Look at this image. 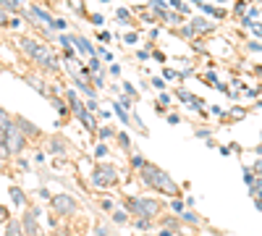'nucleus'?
Masks as SVG:
<instances>
[{"instance_id":"43","label":"nucleus","mask_w":262,"mask_h":236,"mask_svg":"<svg viewBox=\"0 0 262 236\" xmlns=\"http://www.w3.org/2000/svg\"><path fill=\"white\" fill-rule=\"evenodd\" d=\"M8 27H11V29H18V27H21V21H18V18H11Z\"/></svg>"},{"instance_id":"12","label":"nucleus","mask_w":262,"mask_h":236,"mask_svg":"<svg viewBox=\"0 0 262 236\" xmlns=\"http://www.w3.org/2000/svg\"><path fill=\"white\" fill-rule=\"evenodd\" d=\"M47 150L55 152V155H66V142H58L55 137H50L47 139Z\"/></svg>"},{"instance_id":"4","label":"nucleus","mask_w":262,"mask_h":236,"mask_svg":"<svg viewBox=\"0 0 262 236\" xmlns=\"http://www.w3.org/2000/svg\"><path fill=\"white\" fill-rule=\"evenodd\" d=\"M24 147H27V134L18 129L14 118H11V124L5 126V150H8V155H21Z\"/></svg>"},{"instance_id":"44","label":"nucleus","mask_w":262,"mask_h":236,"mask_svg":"<svg viewBox=\"0 0 262 236\" xmlns=\"http://www.w3.org/2000/svg\"><path fill=\"white\" fill-rule=\"evenodd\" d=\"M152 55H155V61H160V63H165V55L160 53V50H155V53H152Z\"/></svg>"},{"instance_id":"26","label":"nucleus","mask_w":262,"mask_h":236,"mask_svg":"<svg viewBox=\"0 0 262 236\" xmlns=\"http://www.w3.org/2000/svg\"><path fill=\"white\" fill-rule=\"evenodd\" d=\"M84 18H89V21H92V24H97V27H100V24H102V21H105V18H102L100 14H87Z\"/></svg>"},{"instance_id":"2","label":"nucleus","mask_w":262,"mask_h":236,"mask_svg":"<svg viewBox=\"0 0 262 236\" xmlns=\"http://www.w3.org/2000/svg\"><path fill=\"white\" fill-rule=\"evenodd\" d=\"M139 176H142V184H147L150 189H157V192L170 194V197H176V194H178L176 181H173V178H170L168 173H165L163 168H157V165L144 163L142 168H139Z\"/></svg>"},{"instance_id":"5","label":"nucleus","mask_w":262,"mask_h":236,"mask_svg":"<svg viewBox=\"0 0 262 236\" xmlns=\"http://www.w3.org/2000/svg\"><path fill=\"white\" fill-rule=\"evenodd\" d=\"M92 184H94V187H100V189L116 187V184H118V171L113 168V165H97L94 173H92Z\"/></svg>"},{"instance_id":"15","label":"nucleus","mask_w":262,"mask_h":236,"mask_svg":"<svg viewBox=\"0 0 262 236\" xmlns=\"http://www.w3.org/2000/svg\"><path fill=\"white\" fill-rule=\"evenodd\" d=\"M113 110H116V116H118L121 121H123V124H129V121H131V116L126 113V108L121 105V103H113Z\"/></svg>"},{"instance_id":"24","label":"nucleus","mask_w":262,"mask_h":236,"mask_svg":"<svg viewBox=\"0 0 262 236\" xmlns=\"http://www.w3.org/2000/svg\"><path fill=\"white\" fill-rule=\"evenodd\" d=\"M150 220H152V218H137V220H134V226H137V228H142V231H144V228H150V226H152Z\"/></svg>"},{"instance_id":"47","label":"nucleus","mask_w":262,"mask_h":236,"mask_svg":"<svg viewBox=\"0 0 262 236\" xmlns=\"http://www.w3.org/2000/svg\"><path fill=\"white\" fill-rule=\"evenodd\" d=\"M160 236H173V231H170V228H163V231H160Z\"/></svg>"},{"instance_id":"21","label":"nucleus","mask_w":262,"mask_h":236,"mask_svg":"<svg viewBox=\"0 0 262 236\" xmlns=\"http://www.w3.org/2000/svg\"><path fill=\"white\" fill-rule=\"evenodd\" d=\"M129 16H131V11H129V8H118V11H116V18H118L121 24L129 21Z\"/></svg>"},{"instance_id":"31","label":"nucleus","mask_w":262,"mask_h":236,"mask_svg":"<svg viewBox=\"0 0 262 236\" xmlns=\"http://www.w3.org/2000/svg\"><path fill=\"white\" fill-rule=\"evenodd\" d=\"M131 165H134V168H142V165H144V157H142V155H134Z\"/></svg>"},{"instance_id":"41","label":"nucleus","mask_w":262,"mask_h":236,"mask_svg":"<svg viewBox=\"0 0 262 236\" xmlns=\"http://www.w3.org/2000/svg\"><path fill=\"white\" fill-rule=\"evenodd\" d=\"M168 103H170L168 92H163V94H160V103H157V105H163V108H165V105H168Z\"/></svg>"},{"instance_id":"18","label":"nucleus","mask_w":262,"mask_h":236,"mask_svg":"<svg viewBox=\"0 0 262 236\" xmlns=\"http://www.w3.org/2000/svg\"><path fill=\"white\" fill-rule=\"evenodd\" d=\"M87 68L92 74H100V55H92V58H89V63H87Z\"/></svg>"},{"instance_id":"40","label":"nucleus","mask_w":262,"mask_h":236,"mask_svg":"<svg viewBox=\"0 0 262 236\" xmlns=\"http://www.w3.org/2000/svg\"><path fill=\"white\" fill-rule=\"evenodd\" d=\"M170 205H173V210H176V213H181V210H184V202H181V200H173Z\"/></svg>"},{"instance_id":"49","label":"nucleus","mask_w":262,"mask_h":236,"mask_svg":"<svg viewBox=\"0 0 262 236\" xmlns=\"http://www.w3.org/2000/svg\"><path fill=\"white\" fill-rule=\"evenodd\" d=\"M257 171H260V173H262V163H257Z\"/></svg>"},{"instance_id":"17","label":"nucleus","mask_w":262,"mask_h":236,"mask_svg":"<svg viewBox=\"0 0 262 236\" xmlns=\"http://www.w3.org/2000/svg\"><path fill=\"white\" fill-rule=\"evenodd\" d=\"M89 84L94 89H102L105 87V79H102V74H89Z\"/></svg>"},{"instance_id":"22","label":"nucleus","mask_w":262,"mask_h":236,"mask_svg":"<svg viewBox=\"0 0 262 236\" xmlns=\"http://www.w3.org/2000/svg\"><path fill=\"white\" fill-rule=\"evenodd\" d=\"M8 21H11V14L0 5V27H8Z\"/></svg>"},{"instance_id":"30","label":"nucleus","mask_w":262,"mask_h":236,"mask_svg":"<svg viewBox=\"0 0 262 236\" xmlns=\"http://www.w3.org/2000/svg\"><path fill=\"white\" fill-rule=\"evenodd\" d=\"M113 220H116V223H126V213H121V210H116V213H113Z\"/></svg>"},{"instance_id":"27","label":"nucleus","mask_w":262,"mask_h":236,"mask_svg":"<svg viewBox=\"0 0 262 236\" xmlns=\"http://www.w3.org/2000/svg\"><path fill=\"white\" fill-rule=\"evenodd\" d=\"M97 55H100V58H105V61H113V53H110V50H105V47H100Z\"/></svg>"},{"instance_id":"11","label":"nucleus","mask_w":262,"mask_h":236,"mask_svg":"<svg viewBox=\"0 0 262 236\" xmlns=\"http://www.w3.org/2000/svg\"><path fill=\"white\" fill-rule=\"evenodd\" d=\"M189 29H191V37H194V34H204V31H210V29H213V24L204 21V18H191Z\"/></svg>"},{"instance_id":"33","label":"nucleus","mask_w":262,"mask_h":236,"mask_svg":"<svg viewBox=\"0 0 262 236\" xmlns=\"http://www.w3.org/2000/svg\"><path fill=\"white\" fill-rule=\"evenodd\" d=\"M100 207L105 210V213H110V210H113V200H102V202H100Z\"/></svg>"},{"instance_id":"35","label":"nucleus","mask_w":262,"mask_h":236,"mask_svg":"<svg viewBox=\"0 0 262 236\" xmlns=\"http://www.w3.org/2000/svg\"><path fill=\"white\" fill-rule=\"evenodd\" d=\"M94 155H97V157H105V155H108V147H105V144H100V147L94 150Z\"/></svg>"},{"instance_id":"16","label":"nucleus","mask_w":262,"mask_h":236,"mask_svg":"<svg viewBox=\"0 0 262 236\" xmlns=\"http://www.w3.org/2000/svg\"><path fill=\"white\" fill-rule=\"evenodd\" d=\"M8 155V150H5V126H0V160H5Z\"/></svg>"},{"instance_id":"37","label":"nucleus","mask_w":262,"mask_h":236,"mask_svg":"<svg viewBox=\"0 0 262 236\" xmlns=\"http://www.w3.org/2000/svg\"><path fill=\"white\" fill-rule=\"evenodd\" d=\"M97 37H100V40H102V42H110V40H113V34H110V31H100V34H97Z\"/></svg>"},{"instance_id":"19","label":"nucleus","mask_w":262,"mask_h":236,"mask_svg":"<svg viewBox=\"0 0 262 236\" xmlns=\"http://www.w3.org/2000/svg\"><path fill=\"white\" fill-rule=\"evenodd\" d=\"M71 3V8L74 11H79V16H87V11H84V0H68Z\"/></svg>"},{"instance_id":"48","label":"nucleus","mask_w":262,"mask_h":236,"mask_svg":"<svg viewBox=\"0 0 262 236\" xmlns=\"http://www.w3.org/2000/svg\"><path fill=\"white\" fill-rule=\"evenodd\" d=\"M0 218H8V210L5 207H0Z\"/></svg>"},{"instance_id":"1","label":"nucleus","mask_w":262,"mask_h":236,"mask_svg":"<svg viewBox=\"0 0 262 236\" xmlns=\"http://www.w3.org/2000/svg\"><path fill=\"white\" fill-rule=\"evenodd\" d=\"M16 45H18V50H21V55H27L29 61H34L42 71H58V55H55L47 45L31 40V37H18Z\"/></svg>"},{"instance_id":"34","label":"nucleus","mask_w":262,"mask_h":236,"mask_svg":"<svg viewBox=\"0 0 262 236\" xmlns=\"http://www.w3.org/2000/svg\"><path fill=\"white\" fill-rule=\"evenodd\" d=\"M152 87L163 89V87H165V79H160V76H155V79H152Z\"/></svg>"},{"instance_id":"36","label":"nucleus","mask_w":262,"mask_h":236,"mask_svg":"<svg viewBox=\"0 0 262 236\" xmlns=\"http://www.w3.org/2000/svg\"><path fill=\"white\" fill-rule=\"evenodd\" d=\"M113 134H116V131H113V129H108V126H105V129H100V137H102V139L113 137Z\"/></svg>"},{"instance_id":"3","label":"nucleus","mask_w":262,"mask_h":236,"mask_svg":"<svg viewBox=\"0 0 262 236\" xmlns=\"http://www.w3.org/2000/svg\"><path fill=\"white\" fill-rule=\"evenodd\" d=\"M123 207L126 213L137 215V218H155L160 213V202L152 200V197H126Z\"/></svg>"},{"instance_id":"13","label":"nucleus","mask_w":262,"mask_h":236,"mask_svg":"<svg viewBox=\"0 0 262 236\" xmlns=\"http://www.w3.org/2000/svg\"><path fill=\"white\" fill-rule=\"evenodd\" d=\"M5 236H24L21 220H8V228H5Z\"/></svg>"},{"instance_id":"9","label":"nucleus","mask_w":262,"mask_h":236,"mask_svg":"<svg viewBox=\"0 0 262 236\" xmlns=\"http://www.w3.org/2000/svg\"><path fill=\"white\" fill-rule=\"evenodd\" d=\"M14 124H16V126H18V129H21L24 134H27V139H29V137H37V134H40V129H37L34 124H29V121H27V118H21V116H18V118H14Z\"/></svg>"},{"instance_id":"50","label":"nucleus","mask_w":262,"mask_h":236,"mask_svg":"<svg viewBox=\"0 0 262 236\" xmlns=\"http://www.w3.org/2000/svg\"><path fill=\"white\" fill-rule=\"evenodd\" d=\"M144 236H150V234H144Z\"/></svg>"},{"instance_id":"29","label":"nucleus","mask_w":262,"mask_h":236,"mask_svg":"<svg viewBox=\"0 0 262 236\" xmlns=\"http://www.w3.org/2000/svg\"><path fill=\"white\" fill-rule=\"evenodd\" d=\"M11 124V118H8V113L3 110V108H0V126H8Z\"/></svg>"},{"instance_id":"23","label":"nucleus","mask_w":262,"mask_h":236,"mask_svg":"<svg viewBox=\"0 0 262 236\" xmlns=\"http://www.w3.org/2000/svg\"><path fill=\"white\" fill-rule=\"evenodd\" d=\"M123 92H126V94H129V97H131V100H137V97H139V92H137V89H134V87L129 84V81H123Z\"/></svg>"},{"instance_id":"10","label":"nucleus","mask_w":262,"mask_h":236,"mask_svg":"<svg viewBox=\"0 0 262 236\" xmlns=\"http://www.w3.org/2000/svg\"><path fill=\"white\" fill-rule=\"evenodd\" d=\"M21 79L27 81L29 87H34V89H37V92H40V94H47V84H45V79H37L34 74H24Z\"/></svg>"},{"instance_id":"7","label":"nucleus","mask_w":262,"mask_h":236,"mask_svg":"<svg viewBox=\"0 0 262 236\" xmlns=\"http://www.w3.org/2000/svg\"><path fill=\"white\" fill-rule=\"evenodd\" d=\"M37 218H40V210H37V207H29L27 213H24V218H21V228H24V236H42V231H40V223H37Z\"/></svg>"},{"instance_id":"32","label":"nucleus","mask_w":262,"mask_h":236,"mask_svg":"<svg viewBox=\"0 0 262 236\" xmlns=\"http://www.w3.org/2000/svg\"><path fill=\"white\" fill-rule=\"evenodd\" d=\"M137 40H139V34H137V31H129V34L123 37V42H129V45H131V42H137Z\"/></svg>"},{"instance_id":"14","label":"nucleus","mask_w":262,"mask_h":236,"mask_svg":"<svg viewBox=\"0 0 262 236\" xmlns=\"http://www.w3.org/2000/svg\"><path fill=\"white\" fill-rule=\"evenodd\" d=\"M11 200H14L18 207H21V205H27V194H24L18 187H11Z\"/></svg>"},{"instance_id":"39","label":"nucleus","mask_w":262,"mask_h":236,"mask_svg":"<svg viewBox=\"0 0 262 236\" xmlns=\"http://www.w3.org/2000/svg\"><path fill=\"white\" fill-rule=\"evenodd\" d=\"M53 29H66V21H63V18H55V21H53Z\"/></svg>"},{"instance_id":"28","label":"nucleus","mask_w":262,"mask_h":236,"mask_svg":"<svg viewBox=\"0 0 262 236\" xmlns=\"http://www.w3.org/2000/svg\"><path fill=\"white\" fill-rule=\"evenodd\" d=\"M184 220H186V223H191V226H194V223L200 220V218H197L194 213H189V210H186V213H184Z\"/></svg>"},{"instance_id":"45","label":"nucleus","mask_w":262,"mask_h":236,"mask_svg":"<svg viewBox=\"0 0 262 236\" xmlns=\"http://www.w3.org/2000/svg\"><path fill=\"white\" fill-rule=\"evenodd\" d=\"M110 74L118 76V74H121V66H116V63H113V66H110Z\"/></svg>"},{"instance_id":"8","label":"nucleus","mask_w":262,"mask_h":236,"mask_svg":"<svg viewBox=\"0 0 262 236\" xmlns=\"http://www.w3.org/2000/svg\"><path fill=\"white\" fill-rule=\"evenodd\" d=\"M71 45H74L76 55H81V58H92V55H97V47H94L87 37H81V34H71Z\"/></svg>"},{"instance_id":"6","label":"nucleus","mask_w":262,"mask_h":236,"mask_svg":"<svg viewBox=\"0 0 262 236\" xmlns=\"http://www.w3.org/2000/svg\"><path fill=\"white\" fill-rule=\"evenodd\" d=\"M50 202H53V210L58 215H74L76 207H79L71 194H53V197H50Z\"/></svg>"},{"instance_id":"25","label":"nucleus","mask_w":262,"mask_h":236,"mask_svg":"<svg viewBox=\"0 0 262 236\" xmlns=\"http://www.w3.org/2000/svg\"><path fill=\"white\" fill-rule=\"evenodd\" d=\"M118 144H121V147H126V150H129V144H131L129 134H118Z\"/></svg>"},{"instance_id":"46","label":"nucleus","mask_w":262,"mask_h":236,"mask_svg":"<svg viewBox=\"0 0 262 236\" xmlns=\"http://www.w3.org/2000/svg\"><path fill=\"white\" fill-rule=\"evenodd\" d=\"M53 236H71V234H68V231H63V228H55V234Z\"/></svg>"},{"instance_id":"20","label":"nucleus","mask_w":262,"mask_h":236,"mask_svg":"<svg viewBox=\"0 0 262 236\" xmlns=\"http://www.w3.org/2000/svg\"><path fill=\"white\" fill-rule=\"evenodd\" d=\"M163 228H170V231H178V218H163Z\"/></svg>"},{"instance_id":"42","label":"nucleus","mask_w":262,"mask_h":236,"mask_svg":"<svg viewBox=\"0 0 262 236\" xmlns=\"http://www.w3.org/2000/svg\"><path fill=\"white\" fill-rule=\"evenodd\" d=\"M147 55H152L150 50H139V53H137V58H139V61H147Z\"/></svg>"},{"instance_id":"38","label":"nucleus","mask_w":262,"mask_h":236,"mask_svg":"<svg viewBox=\"0 0 262 236\" xmlns=\"http://www.w3.org/2000/svg\"><path fill=\"white\" fill-rule=\"evenodd\" d=\"M163 76H165V79H176V71H173V68H165V71H163Z\"/></svg>"}]
</instances>
